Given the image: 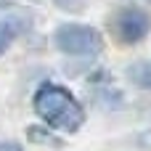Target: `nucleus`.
Instances as JSON below:
<instances>
[{
    "label": "nucleus",
    "instance_id": "f257e3e1",
    "mask_svg": "<svg viewBox=\"0 0 151 151\" xmlns=\"http://www.w3.org/2000/svg\"><path fill=\"white\" fill-rule=\"evenodd\" d=\"M35 114L45 122V127L61 130V133H77L85 125V109L82 104L56 82H42L32 96Z\"/></svg>",
    "mask_w": 151,
    "mask_h": 151
},
{
    "label": "nucleus",
    "instance_id": "f03ea898",
    "mask_svg": "<svg viewBox=\"0 0 151 151\" xmlns=\"http://www.w3.org/2000/svg\"><path fill=\"white\" fill-rule=\"evenodd\" d=\"M53 45L64 53V56H85V58H93L104 50V37L96 27L90 24H74V21H66V24H58L56 32H53Z\"/></svg>",
    "mask_w": 151,
    "mask_h": 151
},
{
    "label": "nucleus",
    "instance_id": "7ed1b4c3",
    "mask_svg": "<svg viewBox=\"0 0 151 151\" xmlns=\"http://www.w3.org/2000/svg\"><path fill=\"white\" fill-rule=\"evenodd\" d=\"M114 32L119 37V42L125 45H138L143 37H149L151 32V13H146L138 5H127L114 16Z\"/></svg>",
    "mask_w": 151,
    "mask_h": 151
},
{
    "label": "nucleus",
    "instance_id": "20e7f679",
    "mask_svg": "<svg viewBox=\"0 0 151 151\" xmlns=\"http://www.w3.org/2000/svg\"><path fill=\"white\" fill-rule=\"evenodd\" d=\"M125 77H127L135 88L151 90V61H149V58H143V61H133V64L125 69Z\"/></svg>",
    "mask_w": 151,
    "mask_h": 151
},
{
    "label": "nucleus",
    "instance_id": "39448f33",
    "mask_svg": "<svg viewBox=\"0 0 151 151\" xmlns=\"http://www.w3.org/2000/svg\"><path fill=\"white\" fill-rule=\"evenodd\" d=\"M21 27H24V21L19 19V16H8V19H0V56L16 42V37H19V32H21Z\"/></svg>",
    "mask_w": 151,
    "mask_h": 151
},
{
    "label": "nucleus",
    "instance_id": "423d86ee",
    "mask_svg": "<svg viewBox=\"0 0 151 151\" xmlns=\"http://www.w3.org/2000/svg\"><path fill=\"white\" fill-rule=\"evenodd\" d=\"M27 135H29L35 143H40V146H56V149H58V146H64V141H61L58 135H53L48 127H37V125H35V127H29V130H27Z\"/></svg>",
    "mask_w": 151,
    "mask_h": 151
},
{
    "label": "nucleus",
    "instance_id": "0eeeda50",
    "mask_svg": "<svg viewBox=\"0 0 151 151\" xmlns=\"http://www.w3.org/2000/svg\"><path fill=\"white\" fill-rule=\"evenodd\" d=\"M61 11H66V13H80V11H85L88 8V3L90 0H53Z\"/></svg>",
    "mask_w": 151,
    "mask_h": 151
},
{
    "label": "nucleus",
    "instance_id": "6e6552de",
    "mask_svg": "<svg viewBox=\"0 0 151 151\" xmlns=\"http://www.w3.org/2000/svg\"><path fill=\"white\" fill-rule=\"evenodd\" d=\"M133 146H135L138 151H151V130L138 133V135H135V141H133Z\"/></svg>",
    "mask_w": 151,
    "mask_h": 151
},
{
    "label": "nucleus",
    "instance_id": "1a4fd4ad",
    "mask_svg": "<svg viewBox=\"0 0 151 151\" xmlns=\"http://www.w3.org/2000/svg\"><path fill=\"white\" fill-rule=\"evenodd\" d=\"M0 151H27L19 141H0Z\"/></svg>",
    "mask_w": 151,
    "mask_h": 151
},
{
    "label": "nucleus",
    "instance_id": "9d476101",
    "mask_svg": "<svg viewBox=\"0 0 151 151\" xmlns=\"http://www.w3.org/2000/svg\"><path fill=\"white\" fill-rule=\"evenodd\" d=\"M5 3H8V0H0V8H3V5H5Z\"/></svg>",
    "mask_w": 151,
    "mask_h": 151
}]
</instances>
